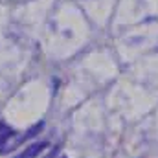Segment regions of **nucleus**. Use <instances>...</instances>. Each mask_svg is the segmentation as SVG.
<instances>
[{
    "mask_svg": "<svg viewBox=\"0 0 158 158\" xmlns=\"http://www.w3.org/2000/svg\"><path fill=\"white\" fill-rule=\"evenodd\" d=\"M13 132H15V131H13V127H9L6 121H2V119H0V145H2V143H4L11 134H13Z\"/></svg>",
    "mask_w": 158,
    "mask_h": 158,
    "instance_id": "nucleus-3",
    "label": "nucleus"
},
{
    "mask_svg": "<svg viewBox=\"0 0 158 158\" xmlns=\"http://www.w3.org/2000/svg\"><path fill=\"white\" fill-rule=\"evenodd\" d=\"M42 129H44V121H39V123H35V125L28 127L24 132H13L6 142L0 145V155H7V153L15 151V149H17V147H20L24 142H28V140L35 138Z\"/></svg>",
    "mask_w": 158,
    "mask_h": 158,
    "instance_id": "nucleus-1",
    "label": "nucleus"
},
{
    "mask_svg": "<svg viewBox=\"0 0 158 158\" xmlns=\"http://www.w3.org/2000/svg\"><path fill=\"white\" fill-rule=\"evenodd\" d=\"M55 155H57V147H53V149H52V151H50L44 158H55Z\"/></svg>",
    "mask_w": 158,
    "mask_h": 158,
    "instance_id": "nucleus-4",
    "label": "nucleus"
},
{
    "mask_svg": "<svg viewBox=\"0 0 158 158\" xmlns=\"http://www.w3.org/2000/svg\"><path fill=\"white\" fill-rule=\"evenodd\" d=\"M64 158H66V156H64Z\"/></svg>",
    "mask_w": 158,
    "mask_h": 158,
    "instance_id": "nucleus-5",
    "label": "nucleus"
},
{
    "mask_svg": "<svg viewBox=\"0 0 158 158\" xmlns=\"http://www.w3.org/2000/svg\"><path fill=\"white\" fill-rule=\"evenodd\" d=\"M48 147H50V142H46V140H42V142H33V143H30L22 153H19L17 156H13V158H39Z\"/></svg>",
    "mask_w": 158,
    "mask_h": 158,
    "instance_id": "nucleus-2",
    "label": "nucleus"
}]
</instances>
